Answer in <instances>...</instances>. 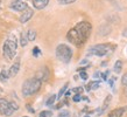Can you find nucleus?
I'll return each mask as SVG.
<instances>
[{
    "label": "nucleus",
    "instance_id": "obj_34",
    "mask_svg": "<svg viewBox=\"0 0 127 117\" xmlns=\"http://www.w3.org/2000/svg\"><path fill=\"white\" fill-rule=\"evenodd\" d=\"M23 117H27V116H23Z\"/></svg>",
    "mask_w": 127,
    "mask_h": 117
},
{
    "label": "nucleus",
    "instance_id": "obj_23",
    "mask_svg": "<svg viewBox=\"0 0 127 117\" xmlns=\"http://www.w3.org/2000/svg\"><path fill=\"white\" fill-rule=\"evenodd\" d=\"M121 83H123V86L127 87V73L124 74V76L121 77Z\"/></svg>",
    "mask_w": 127,
    "mask_h": 117
},
{
    "label": "nucleus",
    "instance_id": "obj_5",
    "mask_svg": "<svg viewBox=\"0 0 127 117\" xmlns=\"http://www.w3.org/2000/svg\"><path fill=\"white\" fill-rule=\"evenodd\" d=\"M56 58L63 63H69L72 58V49L68 45L61 43L56 47Z\"/></svg>",
    "mask_w": 127,
    "mask_h": 117
},
{
    "label": "nucleus",
    "instance_id": "obj_21",
    "mask_svg": "<svg viewBox=\"0 0 127 117\" xmlns=\"http://www.w3.org/2000/svg\"><path fill=\"white\" fill-rule=\"evenodd\" d=\"M57 1L60 5H70V4H73L76 0H57Z\"/></svg>",
    "mask_w": 127,
    "mask_h": 117
},
{
    "label": "nucleus",
    "instance_id": "obj_16",
    "mask_svg": "<svg viewBox=\"0 0 127 117\" xmlns=\"http://www.w3.org/2000/svg\"><path fill=\"white\" fill-rule=\"evenodd\" d=\"M26 34H27L28 41H34V40L36 39V32H35L34 29H29Z\"/></svg>",
    "mask_w": 127,
    "mask_h": 117
},
{
    "label": "nucleus",
    "instance_id": "obj_32",
    "mask_svg": "<svg viewBox=\"0 0 127 117\" xmlns=\"http://www.w3.org/2000/svg\"><path fill=\"white\" fill-rule=\"evenodd\" d=\"M0 5H1V0H0Z\"/></svg>",
    "mask_w": 127,
    "mask_h": 117
},
{
    "label": "nucleus",
    "instance_id": "obj_20",
    "mask_svg": "<svg viewBox=\"0 0 127 117\" xmlns=\"http://www.w3.org/2000/svg\"><path fill=\"white\" fill-rule=\"evenodd\" d=\"M53 113L51 111H48V110H44V111H41V114L39 115V117H51Z\"/></svg>",
    "mask_w": 127,
    "mask_h": 117
},
{
    "label": "nucleus",
    "instance_id": "obj_10",
    "mask_svg": "<svg viewBox=\"0 0 127 117\" xmlns=\"http://www.w3.org/2000/svg\"><path fill=\"white\" fill-rule=\"evenodd\" d=\"M19 70H20V60L18 58L15 62L11 66L9 70H8V75H9V77H14V76L19 73Z\"/></svg>",
    "mask_w": 127,
    "mask_h": 117
},
{
    "label": "nucleus",
    "instance_id": "obj_1",
    "mask_svg": "<svg viewBox=\"0 0 127 117\" xmlns=\"http://www.w3.org/2000/svg\"><path fill=\"white\" fill-rule=\"evenodd\" d=\"M91 31H92L91 23L88 21H81L68 32L66 39L72 45L81 47L86 42V40L89 39V36L91 34Z\"/></svg>",
    "mask_w": 127,
    "mask_h": 117
},
{
    "label": "nucleus",
    "instance_id": "obj_7",
    "mask_svg": "<svg viewBox=\"0 0 127 117\" xmlns=\"http://www.w3.org/2000/svg\"><path fill=\"white\" fill-rule=\"evenodd\" d=\"M9 7L16 12H23L28 7L27 0H13L9 5Z\"/></svg>",
    "mask_w": 127,
    "mask_h": 117
},
{
    "label": "nucleus",
    "instance_id": "obj_22",
    "mask_svg": "<svg viewBox=\"0 0 127 117\" xmlns=\"http://www.w3.org/2000/svg\"><path fill=\"white\" fill-rule=\"evenodd\" d=\"M40 54H41V51H40V48H39L37 46L34 47V48H33V55H34L35 58H37Z\"/></svg>",
    "mask_w": 127,
    "mask_h": 117
},
{
    "label": "nucleus",
    "instance_id": "obj_27",
    "mask_svg": "<svg viewBox=\"0 0 127 117\" xmlns=\"http://www.w3.org/2000/svg\"><path fill=\"white\" fill-rule=\"evenodd\" d=\"M73 93H77V94H81L82 91H83V88L82 87H79V88H75V89H72Z\"/></svg>",
    "mask_w": 127,
    "mask_h": 117
},
{
    "label": "nucleus",
    "instance_id": "obj_30",
    "mask_svg": "<svg viewBox=\"0 0 127 117\" xmlns=\"http://www.w3.org/2000/svg\"><path fill=\"white\" fill-rule=\"evenodd\" d=\"M27 109L29 110V111H31V113H34V109H33V108H31V107H29V105H27Z\"/></svg>",
    "mask_w": 127,
    "mask_h": 117
},
{
    "label": "nucleus",
    "instance_id": "obj_2",
    "mask_svg": "<svg viewBox=\"0 0 127 117\" xmlns=\"http://www.w3.org/2000/svg\"><path fill=\"white\" fill-rule=\"evenodd\" d=\"M18 49V39L14 34H11L7 36V39L5 40V43L2 46V54L4 58L7 61H11L14 58Z\"/></svg>",
    "mask_w": 127,
    "mask_h": 117
},
{
    "label": "nucleus",
    "instance_id": "obj_26",
    "mask_svg": "<svg viewBox=\"0 0 127 117\" xmlns=\"http://www.w3.org/2000/svg\"><path fill=\"white\" fill-rule=\"evenodd\" d=\"M82 100V95H79V94H76L75 96H73V101L75 102H78Z\"/></svg>",
    "mask_w": 127,
    "mask_h": 117
},
{
    "label": "nucleus",
    "instance_id": "obj_24",
    "mask_svg": "<svg viewBox=\"0 0 127 117\" xmlns=\"http://www.w3.org/2000/svg\"><path fill=\"white\" fill-rule=\"evenodd\" d=\"M69 111H66V110H64V111H61L60 113V115H58V117H69Z\"/></svg>",
    "mask_w": 127,
    "mask_h": 117
},
{
    "label": "nucleus",
    "instance_id": "obj_29",
    "mask_svg": "<svg viewBox=\"0 0 127 117\" xmlns=\"http://www.w3.org/2000/svg\"><path fill=\"white\" fill-rule=\"evenodd\" d=\"M123 35L125 36V38H127V27L124 29V32H123Z\"/></svg>",
    "mask_w": 127,
    "mask_h": 117
},
{
    "label": "nucleus",
    "instance_id": "obj_4",
    "mask_svg": "<svg viewBox=\"0 0 127 117\" xmlns=\"http://www.w3.org/2000/svg\"><path fill=\"white\" fill-rule=\"evenodd\" d=\"M116 46L111 45V43H99L96 46H92L89 49V55H95V56H106V55L111 54L112 52L114 51Z\"/></svg>",
    "mask_w": 127,
    "mask_h": 117
},
{
    "label": "nucleus",
    "instance_id": "obj_31",
    "mask_svg": "<svg viewBox=\"0 0 127 117\" xmlns=\"http://www.w3.org/2000/svg\"><path fill=\"white\" fill-rule=\"evenodd\" d=\"M125 94H126V96H127V87H126V89H125Z\"/></svg>",
    "mask_w": 127,
    "mask_h": 117
},
{
    "label": "nucleus",
    "instance_id": "obj_9",
    "mask_svg": "<svg viewBox=\"0 0 127 117\" xmlns=\"http://www.w3.org/2000/svg\"><path fill=\"white\" fill-rule=\"evenodd\" d=\"M35 77L39 78L41 82H42V81H47V80L49 78V70H48V68H47V67H43L40 71H37V74H36V76H35Z\"/></svg>",
    "mask_w": 127,
    "mask_h": 117
},
{
    "label": "nucleus",
    "instance_id": "obj_25",
    "mask_svg": "<svg viewBox=\"0 0 127 117\" xmlns=\"http://www.w3.org/2000/svg\"><path fill=\"white\" fill-rule=\"evenodd\" d=\"M79 76L82 77V80H88V74L85 71H79Z\"/></svg>",
    "mask_w": 127,
    "mask_h": 117
},
{
    "label": "nucleus",
    "instance_id": "obj_6",
    "mask_svg": "<svg viewBox=\"0 0 127 117\" xmlns=\"http://www.w3.org/2000/svg\"><path fill=\"white\" fill-rule=\"evenodd\" d=\"M14 113V109L12 108L11 102L6 98H0V114L5 116H11Z\"/></svg>",
    "mask_w": 127,
    "mask_h": 117
},
{
    "label": "nucleus",
    "instance_id": "obj_13",
    "mask_svg": "<svg viewBox=\"0 0 127 117\" xmlns=\"http://www.w3.org/2000/svg\"><path fill=\"white\" fill-rule=\"evenodd\" d=\"M99 86H100V83L98 81H91L88 86H86V90H88V91H90V90H96L99 88Z\"/></svg>",
    "mask_w": 127,
    "mask_h": 117
},
{
    "label": "nucleus",
    "instance_id": "obj_18",
    "mask_svg": "<svg viewBox=\"0 0 127 117\" xmlns=\"http://www.w3.org/2000/svg\"><path fill=\"white\" fill-rule=\"evenodd\" d=\"M56 98H57V96H56V95H51V96L48 98V101H47V105H48V107L53 105V104H54V102L56 101Z\"/></svg>",
    "mask_w": 127,
    "mask_h": 117
},
{
    "label": "nucleus",
    "instance_id": "obj_14",
    "mask_svg": "<svg viewBox=\"0 0 127 117\" xmlns=\"http://www.w3.org/2000/svg\"><path fill=\"white\" fill-rule=\"evenodd\" d=\"M9 78V75H8V70L2 69L1 73H0V81L1 82H6Z\"/></svg>",
    "mask_w": 127,
    "mask_h": 117
},
{
    "label": "nucleus",
    "instance_id": "obj_12",
    "mask_svg": "<svg viewBox=\"0 0 127 117\" xmlns=\"http://www.w3.org/2000/svg\"><path fill=\"white\" fill-rule=\"evenodd\" d=\"M49 4V0H33V6L36 9H43Z\"/></svg>",
    "mask_w": 127,
    "mask_h": 117
},
{
    "label": "nucleus",
    "instance_id": "obj_17",
    "mask_svg": "<svg viewBox=\"0 0 127 117\" xmlns=\"http://www.w3.org/2000/svg\"><path fill=\"white\" fill-rule=\"evenodd\" d=\"M121 69H123V61L118 60V61L114 63V68H113V70H114V73L119 74L120 71H121Z\"/></svg>",
    "mask_w": 127,
    "mask_h": 117
},
{
    "label": "nucleus",
    "instance_id": "obj_11",
    "mask_svg": "<svg viewBox=\"0 0 127 117\" xmlns=\"http://www.w3.org/2000/svg\"><path fill=\"white\" fill-rule=\"evenodd\" d=\"M127 110L126 107H123V108H117V109L112 110L111 113L108 114V117H121L125 114V111Z\"/></svg>",
    "mask_w": 127,
    "mask_h": 117
},
{
    "label": "nucleus",
    "instance_id": "obj_8",
    "mask_svg": "<svg viewBox=\"0 0 127 117\" xmlns=\"http://www.w3.org/2000/svg\"><path fill=\"white\" fill-rule=\"evenodd\" d=\"M34 15V11L32 9V8H29V7H27L25 11L22 12V14L20 15V22L21 23H26L27 21H29L31 20V18Z\"/></svg>",
    "mask_w": 127,
    "mask_h": 117
},
{
    "label": "nucleus",
    "instance_id": "obj_28",
    "mask_svg": "<svg viewBox=\"0 0 127 117\" xmlns=\"http://www.w3.org/2000/svg\"><path fill=\"white\" fill-rule=\"evenodd\" d=\"M107 75H108V71H105L101 74V78L104 80V81H107Z\"/></svg>",
    "mask_w": 127,
    "mask_h": 117
},
{
    "label": "nucleus",
    "instance_id": "obj_15",
    "mask_svg": "<svg viewBox=\"0 0 127 117\" xmlns=\"http://www.w3.org/2000/svg\"><path fill=\"white\" fill-rule=\"evenodd\" d=\"M27 43H28L27 34H26V33H21V35H20V45L22 47H26Z\"/></svg>",
    "mask_w": 127,
    "mask_h": 117
},
{
    "label": "nucleus",
    "instance_id": "obj_33",
    "mask_svg": "<svg viewBox=\"0 0 127 117\" xmlns=\"http://www.w3.org/2000/svg\"><path fill=\"white\" fill-rule=\"evenodd\" d=\"M0 11H1V7H0Z\"/></svg>",
    "mask_w": 127,
    "mask_h": 117
},
{
    "label": "nucleus",
    "instance_id": "obj_3",
    "mask_svg": "<svg viewBox=\"0 0 127 117\" xmlns=\"http://www.w3.org/2000/svg\"><path fill=\"white\" fill-rule=\"evenodd\" d=\"M41 83L42 82L36 77L26 80L22 84V95L23 96H32V95L36 94L41 88Z\"/></svg>",
    "mask_w": 127,
    "mask_h": 117
},
{
    "label": "nucleus",
    "instance_id": "obj_19",
    "mask_svg": "<svg viewBox=\"0 0 127 117\" xmlns=\"http://www.w3.org/2000/svg\"><path fill=\"white\" fill-rule=\"evenodd\" d=\"M68 86H69V84L66 83V84H64V86L62 87V89L60 90V93H58V96H57V98H61L62 96L64 95V93H65V91H66V89H68Z\"/></svg>",
    "mask_w": 127,
    "mask_h": 117
}]
</instances>
